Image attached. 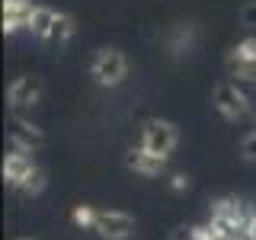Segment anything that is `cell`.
Segmentation results:
<instances>
[{"label":"cell","instance_id":"1","mask_svg":"<svg viewBox=\"0 0 256 240\" xmlns=\"http://www.w3.org/2000/svg\"><path fill=\"white\" fill-rule=\"evenodd\" d=\"M176 240H256V205L224 198Z\"/></svg>","mask_w":256,"mask_h":240},{"label":"cell","instance_id":"2","mask_svg":"<svg viewBox=\"0 0 256 240\" xmlns=\"http://www.w3.org/2000/svg\"><path fill=\"white\" fill-rule=\"evenodd\" d=\"M4 182L20 196H42L48 189V173L38 160V148L29 144H16L6 141V154H4Z\"/></svg>","mask_w":256,"mask_h":240},{"label":"cell","instance_id":"3","mask_svg":"<svg viewBox=\"0 0 256 240\" xmlns=\"http://www.w3.org/2000/svg\"><path fill=\"white\" fill-rule=\"evenodd\" d=\"M212 109L218 112V118H224L228 125H244L256 116V96L250 86L237 84L234 77L221 74L218 84L212 90Z\"/></svg>","mask_w":256,"mask_h":240},{"label":"cell","instance_id":"4","mask_svg":"<svg viewBox=\"0 0 256 240\" xmlns=\"http://www.w3.org/2000/svg\"><path fill=\"white\" fill-rule=\"evenodd\" d=\"M86 74H90L93 86H100V90H118L132 77V58L118 45H100L93 48L90 61H86Z\"/></svg>","mask_w":256,"mask_h":240},{"label":"cell","instance_id":"5","mask_svg":"<svg viewBox=\"0 0 256 240\" xmlns=\"http://www.w3.org/2000/svg\"><path fill=\"white\" fill-rule=\"evenodd\" d=\"M29 38H36V42H42V45L64 48L77 38V20L68 10H61V6H52V4H42V0H38L36 20H32V26H29Z\"/></svg>","mask_w":256,"mask_h":240},{"label":"cell","instance_id":"6","mask_svg":"<svg viewBox=\"0 0 256 240\" xmlns=\"http://www.w3.org/2000/svg\"><path fill=\"white\" fill-rule=\"evenodd\" d=\"M134 144L154 150V154H160L164 160H173V154L182 144V132H180V125H176L173 118L154 116V118H144V122L138 125V138H134Z\"/></svg>","mask_w":256,"mask_h":240},{"label":"cell","instance_id":"7","mask_svg":"<svg viewBox=\"0 0 256 240\" xmlns=\"http://www.w3.org/2000/svg\"><path fill=\"white\" fill-rule=\"evenodd\" d=\"M45 102V80L38 74H16L6 86V106L13 118H32Z\"/></svg>","mask_w":256,"mask_h":240},{"label":"cell","instance_id":"8","mask_svg":"<svg viewBox=\"0 0 256 240\" xmlns=\"http://www.w3.org/2000/svg\"><path fill=\"white\" fill-rule=\"evenodd\" d=\"M224 74L234 77L237 84L250 86L256 93V32L240 36L237 42L224 52Z\"/></svg>","mask_w":256,"mask_h":240},{"label":"cell","instance_id":"9","mask_svg":"<svg viewBox=\"0 0 256 240\" xmlns=\"http://www.w3.org/2000/svg\"><path fill=\"white\" fill-rule=\"evenodd\" d=\"M134 230H138V221L125 208H100L96 212L93 234L100 240H132Z\"/></svg>","mask_w":256,"mask_h":240},{"label":"cell","instance_id":"10","mask_svg":"<svg viewBox=\"0 0 256 240\" xmlns=\"http://www.w3.org/2000/svg\"><path fill=\"white\" fill-rule=\"evenodd\" d=\"M125 166H128V173L141 176V180H160V176L170 173V160H164L160 154L141 148V144H132L125 150Z\"/></svg>","mask_w":256,"mask_h":240},{"label":"cell","instance_id":"11","mask_svg":"<svg viewBox=\"0 0 256 240\" xmlns=\"http://www.w3.org/2000/svg\"><path fill=\"white\" fill-rule=\"evenodd\" d=\"M38 0H4V36H29V26L36 20Z\"/></svg>","mask_w":256,"mask_h":240},{"label":"cell","instance_id":"12","mask_svg":"<svg viewBox=\"0 0 256 240\" xmlns=\"http://www.w3.org/2000/svg\"><path fill=\"white\" fill-rule=\"evenodd\" d=\"M96 212H100V205H74L70 208V224H74L77 230H93L96 224Z\"/></svg>","mask_w":256,"mask_h":240},{"label":"cell","instance_id":"13","mask_svg":"<svg viewBox=\"0 0 256 240\" xmlns=\"http://www.w3.org/2000/svg\"><path fill=\"white\" fill-rule=\"evenodd\" d=\"M240 157L246 164H256V125L250 132H244V138H240Z\"/></svg>","mask_w":256,"mask_h":240},{"label":"cell","instance_id":"14","mask_svg":"<svg viewBox=\"0 0 256 240\" xmlns=\"http://www.w3.org/2000/svg\"><path fill=\"white\" fill-rule=\"evenodd\" d=\"M166 182H170V189H173V192H186V189L192 186L186 173H170V180H166Z\"/></svg>","mask_w":256,"mask_h":240},{"label":"cell","instance_id":"15","mask_svg":"<svg viewBox=\"0 0 256 240\" xmlns=\"http://www.w3.org/2000/svg\"><path fill=\"white\" fill-rule=\"evenodd\" d=\"M16 240H38V237H16Z\"/></svg>","mask_w":256,"mask_h":240}]
</instances>
